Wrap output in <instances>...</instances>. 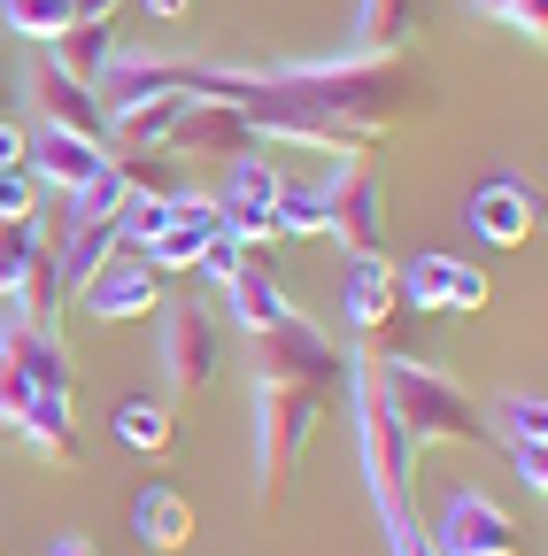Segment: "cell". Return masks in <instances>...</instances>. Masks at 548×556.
<instances>
[{"mask_svg": "<svg viewBox=\"0 0 548 556\" xmlns=\"http://www.w3.org/2000/svg\"><path fill=\"white\" fill-rule=\"evenodd\" d=\"M371 387H379V402H386V417L409 433V441H448V448H471L479 433H487V417L471 409V394L441 371V364H409V356H386V364H371Z\"/></svg>", "mask_w": 548, "mask_h": 556, "instance_id": "cell-1", "label": "cell"}, {"mask_svg": "<svg viewBox=\"0 0 548 556\" xmlns=\"http://www.w3.org/2000/svg\"><path fill=\"white\" fill-rule=\"evenodd\" d=\"M324 409H332L324 387H263L255 394V495L263 503H279L302 479L309 441L324 433Z\"/></svg>", "mask_w": 548, "mask_h": 556, "instance_id": "cell-2", "label": "cell"}, {"mask_svg": "<svg viewBox=\"0 0 548 556\" xmlns=\"http://www.w3.org/2000/svg\"><path fill=\"white\" fill-rule=\"evenodd\" d=\"M155 356H163V387L170 402H201L225 371V317L209 302H163L155 309Z\"/></svg>", "mask_w": 548, "mask_h": 556, "instance_id": "cell-3", "label": "cell"}, {"mask_svg": "<svg viewBox=\"0 0 548 556\" xmlns=\"http://www.w3.org/2000/svg\"><path fill=\"white\" fill-rule=\"evenodd\" d=\"M255 348V371H263V387H340V371H348V348L340 340H324V325H309L302 309H286L270 332H255L247 340Z\"/></svg>", "mask_w": 548, "mask_h": 556, "instance_id": "cell-4", "label": "cell"}, {"mask_svg": "<svg viewBox=\"0 0 548 556\" xmlns=\"http://www.w3.org/2000/svg\"><path fill=\"white\" fill-rule=\"evenodd\" d=\"M324 232L348 248V255H386V186L364 155H348L324 186Z\"/></svg>", "mask_w": 548, "mask_h": 556, "instance_id": "cell-5", "label": "cell"}, {"mask_svg": "<svg viewBox=\"0 0 548 556\" xmlns=\"http://www.w3.org/2000/svg\"><path fill=\"white\" fill-rule=\"evenodd\" d=\"M433 556H525L510 510L495 495H479V486H456V495L441 503V526L425 533Z\"/></svg>", "mask_w": 548, "mask_h": 556, "instance_id": "cell-6", "label": "cell"}, {"mask_svg": "<svg viewBox=\"0 0 548 556\" xmlns=\"http://www.w3.org/2000/svg\"><path fill=\"white\" fill-rule=\"evenodd\" d=\"M463 225L487 240V248H525L540 232V186H525L518 170H495L487 186L463 201Z\"/></svg>", "mask_w": 548, "mask_h": 556, "instance_id": "cell-7", "label": "cell"}, {"mask_svg": "<svg viewBox=\"0 0 548 556\" xmlns=\"http://www.w3.org/2000/svg\"><path fill=\"white\" fill-rule=\"evenodd\" d=\"M163 148H170L178 163H186V155H217V163L232 155V163H240V155H255V148H263V131H255L232 101H186V109H178V124L163 131Z\"/></svg>", "mask_w": 548, "mask_h": 556, "instance_id": "cell-8", "label": "cell"}, {"mask_svg": "<svg viewBox=\"0 0 548 556\" xmlns=\"http://www.w3.org/2000/svg\"><path fill=\"white\" fill-rule=\"evenodd\" d=\"M78 302L101 325H131V317H155L163 309V278L148 270V255H116V263H101L78 287Z\"/></svg>", "mask_w": 548, "mask_h": 556, "instance_id": "cell-9", "label": "cell"}, {"mask_svg": "<svg viewBox=\"0 0 548 556\" xmlns=\"http://www.w3.org/2000/svg\"><path fill=\"white\" fill-rule=\"evenodd\" d=\"M209 232H225V208H217L209 193H170V201H163V232H155L140 255H148L155 278H178V270H193V255H201V240H209Z\"/></svg>", "mask_w": 548, "mask_h": 556, "instance_id": "cell-10", "label": "cell"}, {"mask_svg": "<svg viewBox=\"0 0 548 556\" xmlns=\"http://www.w3.org/2000/svg\"><path fill=\"white\" fill-rule=\"evenodd\" d=\"M394 278H402V302L409 309H456V317L487 309V270H471L463 255H418Z\"/></svg>", "mask_w": 548, "mask_h": 556, "instance_id": "cell-11", "label": "cell"}, {"mask_svg": "<svg viewBox=\"0 0 548 556\" xmlns=\"http://www.w3.org/2000/svg\"><path fill=\"white\" fill-rule=\"evenodd\" d=\"M101 163H109L101 139H78V131H62V124H39V131L24 139V170H31V186H62V193H78Z\"/></svg>", "mask_w": 548, "mask_h": 556, "instance_id": "cell-12", "label": "cell"}, {"mask_svg": "<svg viewBox=\"0 0 548 556\" xmlns=\"http://www.w3.org/2000/svg\"><path fill=\"white\" fill-rule=\"evenodd\" d=\"M31 93H39V124H62V131L101 139V148H109V109H101V93H93V86H78V78H71V70L39 62V70H31Z\"/></svg>", "mask_w": 548, "mask_h": 556, "instance_id": "cell-13", "label": "cell"}, {"mask_svg": "<svg viewBox=\"0 0 548 556\" xmlns=\"http://www.w3.org/2000/svg\"><path fill=\"white\" fill-rule=\"evenodd\" d=\"M270 193H279V163L270 155H240L232 163V178H225V232H240L247 248L255 240H270Z\"/></svg>", "mask_w": 548, "mask_h": 556, "instance_id": "cell-14", "label": "cell"}, {"mask_svg": "<svg viewBox=\"0 0 548 556\" xmlns=\"http://www.w3.org/2000/svg\"><path fill=\"white\" fill-rule=\"evenodd\" d=\"M131 533H140L148 548H163V556L193 548V495L178 479H148L140 495H131Z\"/></svg>", "mask_w": 548, "mask_h": 556, "instance_id": "cell-15", "label": "cell"}, {"mask_svg": "<svg viewBox=\"0 0 548 556\" xmlns=\"http://www.w3.org/2000/svg\"><path fill=\"white\" fill-rule=\"evenodd\" d=\"M340 302H348V325L356 332H379L394 309H402V278L386 255H348V270H340Z\"/></svg>", "mask_w": 548, "mask_h": 556, "instance_id": "cell-16", "label": "cell"}, {"mask_svg": "<svg viewBox=\"0 0 548 556\" xmlns=\"http://www.w3.org/2000/svg\"><path fill=\"white\" fill-rule=\"evenodd\" d=\"M279 317H286V287H279L263 263H240V270L225 278V325H232L240 340H255V332H270Z\"/></svg>", "mask_w": 548, "mask_h": 556, "instance_id": "cell-17", "label": "cell"}, {"mask_svg": "<svg viewBox=\"0 0 548 556\" xmlns=\"http://www.w3.org/2000/svg\"><path fill=\"white\" fill-rule=\"evenodd\" d=\"M433 24V0H356V54H402Z\"/></svg>", "mask_w": 548, "mask_h": 556, "instance_id": "cell-18", "label": "cell"}, {"mask_svg": "<svg viewBox=\"0 0 548 556\" xmlns=\"http://www.w3.org/2000/svg\"><path fill=\"white\" fill-rule=\"evenodd\" d=\"M116 441L131 448V456H178V402H163V394H131V402H116Z\"/></svg>", "mask_w": 548, "mask_h": 556, "instance_id": "cell-19", "label": "cell"}, {"mask_svg": "<svg viewBox=\"0 0 548 556\" xmlns=\"http://www.w3.org/2000/svg\"><path fill=\"white\" fill-rule=\"evenodd\" d=\"M16 433H24L47 464H78V402H71V394H31L24 417H16Z\"/></svg>", "mask_w": 548, "mask_h": 556, "instance_id": "cell-20", "label": "cell"}, {"mask_svg": "<svg viewBox=\"0 0 548 556\" xmlns=\"http://www.w3.org/2000/svg\"><path fill=\"white\" fill-rule=\"evenodd\" d=\"M116 255H124V232H116V217H109V225H71V232L54 240V263H62V287H71V294L86 287V278H93L101 263H116Z\"/></svg>", "mask_w": 548, "mask_h": 556, "instance_id": "cell-21", "label": "cell"}, {"mask_svg": "<svg viewBox=\"0 0 548 556\" xmlns=\"http://www.w3.org/2000/svg\"><path fill=\"white\" fill-rule=\"evenodd\" d=\"M193 93H148V101H131V109H109V139L116 148H163V131L178 124Z\"/></svg>", "mask_w": 548, "mask_h": 556, "instance_id": "cell-22", "label": "cell"}, {"mask_svg": "<svg viewBox=\"0 0 548 556\" xmlns=\"http://www.w3.org/2000/svg\"><path fill=\"white\" fill-rule=\"evenodd\" d=\"M270 240H324V193L279 170V193H270Z\"/></svg>", "mask_w": 548, "mask_h": 556, "instance_id": "cell-23", "label": "cell"}, {"mask_svg": "<svg viewBox=\"0 0 548 556\" xmlns=\"http://www.w3.org/2000/svg\"><path fill=\"white\" fill-rule=\"evenodd\" d=\"M31 402V325L9 317L0 325V426H16Z\"/></svg>", "mask_w": 548, "mask_h": 556, "instance_id": "cell-24", "label": "cell"}, {"mask_svg": "<svg viewBox=\"0 0 548 556\" xmlns=\"http://www.w3.org/2000/svg\"><path fill=\"white\" fill-rule=\"evenodd\" d=\"M109 54H116V47H109V24H71V31L54 39V54H47V62H54V70H71L78 86H101Z\"/></svg>", "mask_w": 548, "mask_h": 556, "instance_id": "cell-25", "label": "cell"}, {"mask_svg": "<svg viewBox=\"0 0 548 556\" xmlns=\"http://www.w3.org/2000/svg\"><path fill=\"white\" fill-rule=\"evenodd\" d=\"M116 170H124V186L140 193V201H170V193H186L170 148H131V155H116Z\"/></svg>", "mask_w": 548, "mask_h": 556, "instance_id": "cell-26", "label": "cell"}, {"mask_svg": "<svg viewBox=\"0 0 548 556\" xmlns=\"http://www.w3.org/2000/svg\"><path fill=\"white\" fill-rule=\"evenodd\" d=\"M124 201H131V186H124V170H116V155H109V163L71 193V225H109Z\"/></svg>", "mask_w": 548, "mask_h": 556, "instance_id": "cell-27", "label": "cell"}, {"mask_svg": "<svg viewBox=\"0 0 548 556\" xmlns=\"http://www.w3.org/2000/svg\"><path fill=\"white\" fill-rule=\"evenodd\" d=\"M0 16H9V31H24V39H39V47H54L62 31L78 24L71 0H0Z\"/></svg>", "mask_w": 548, "mask_h": 556, "instance_id": "cell-28", "label": "cell"}, {"mask_svg": "<svg viewBox=\"0 0 548 556\" xmlns=\"http://www.w3.org/2000/svg\"><path fill=\"white\" fill-rule=\"evenodd\" d=\"M31 248H39V217H0V302L16 294V278H24Z\"/></svg>", "mask_w": 548, "mask_h": 556, "instance_id": "cell-29", "label": "cell"}, {"mask_svg": "<svg viewBox=\"0 0 548 556\" xmlns=\"http://www.w3.org/2000/svg\"><path fill=\"white\" fill-rule=\"evenodd\" d=\"M240 263H247V240H240V232H209V240H201V255H193V270L217 278V287H225Z\"/></svg>", "mask_w": 548, "mask_h": 556, "instance_id": "cell-30", "label": "cell"}, {"mask_svg": "<svg viewBox=\"0 0 548 556\" xmlns=\"http://www.w3.org/2000/svg\"><path fill=\"white\" fill-rule=\"evenodd\" d=\"M502 426H510V441H548V394H510Z\"/></svg>", "mask_w": 548, "mask_h": 556, "instance_id": "cell-31", "label": "cell"}, {"mask_svg": "<svg viewBox=\"0 0 548 556\" xmlns=\"http://www.w3.org/2000/svg\"><path fill=\"white\" fill-rule=\"evenodd\" d=\"M31 208H39L31 170H24V163H0V217H31Z\"/></svg>", "mask_w": 548, "mask_h": 556, "instance_id": "cell-32", "label": "cell"}, {"mask_svg": "<svg viewBox=\"0 0 548 556\" xmlns=\"http://www.w3.org/2000/svg\"><path fill=\"white\" fill-rule=\"evenodd\" d=\"M487 16H502L510 31H525V39H540L548 31V0H479Z\"/></svg>", "mask_w": 548, "mask_h": 556, "instance_id": "cell-33", "label": "cell"}, {"mask_svg": "<svg viewBox=\"0 0 548 556\" xmlns=\"http://www.w3.org/2000/svg\"><path fill=\"white\" fill-rule=\"evenodd\" d=\"M510 464H518V479L533 486V503L548 495V441H510Z\"/></svg>", "mask_w": 548, "mask_h": 556, "instance_id": "cell-34", "label": "cell"}, {"mask_svg": "<svg viewBox=\"0 0 548 556\" xmlns=\"http://www.w3.org/2000/svg\"><path fill=\"white\" fill-rule=\"evenodd\" d=\"M24 139H31L24 124H9V116H0V163H24Z\"/></svg>", "mask_w": 548, "mask_h": 556, "instance_id": "cell-35", "label": "cell"}, {"mask_svg": "<svg viewBox=\"0 0 548 556\" xmlns=\"http://www.w3.org/2000/svg\"><path fill=\"white\" fill-rule=\"evenodd\" d=\"M71 9H78V24H109V16L124 9V0H71Z\"/></svg>", "mask_w": 548, "mask_h": 556, "instance_id": "cell-36", "label": "cell"}, {"mask_svg": "<svg viewBox=\"0 0 548 556\" xmlns=\"http://www.w3.org/2000/svg\"><path fill=\"white\" fill-rule=\"evenodd\" d=\"M140 9H148V16H155V24H178V16H186V9H193V0H140Z\"/></svg>", "mask_w": 548, "mask_h": 556, "instance_id": "cell-37", "label": "cell"}, {"mask_svg": "<svg viewBox=\"0 0 548 556\" xmlns=\"http://www.w3.org/2000/svg\"><path fill=\"white\" fill-rule=\"evenodd\" d=\"M47 556H101V548H93V541H78V533H62V541H54Z\"/></svg>", "mask_w": 548, "mask_h": 556, "instance_id": "cell-38", "label": "cell"}]
</instances>
